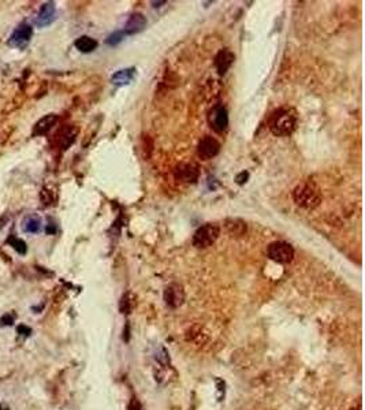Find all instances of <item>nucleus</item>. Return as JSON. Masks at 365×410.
<instances>
[{
  "label": "nucleus",
  "mask_w": 365,
  "mask_h": 410,
  "mask_svg": "<svg viewBox=\"0 0 365 410\" xmlns=\"http://www.w3.org/2000/svg\"><path fill=\"white\" fill-rule=\"evenodd\" d=\"M297 126V117L293 111L282 110L276 114L272 122H271V132L274 136L278 137H284L290 136L294 132Z\"/></svg>",
  "instance_id": "1"
},
{
  "label": "nucleus",
  "mask_w": 365,
  "mask_h": 410,
  "mask_svg": "<svg viewBox=\"0 0 365 410\" xmlns=\"http://www.w3.org/2000/svg\"><path fill=\"white\" fill-rule=\"evenodd\" d=\"M293 198L297 205L306 209L315 208L320 204L319 192L309 183H303V185L297 186L293 192Z\"/></svg>",
  "instance_id": "2"
},
{
  "label": "nucleus",
  "mask_w": 365,
  "mask_h": 410,
  "mask_svg": "<svg viewBox=\"0 0 365 410\" xmlns=\"http://www.w3.org/2000/svg\"><path fill=\"white\" fill-rule=\"evenodd\" d=\"M221 234V227L216 223H207L201 226L200 229L194 233L193 246L199 249H205L212 246Z\"/></svg>",
  "instance_id": "3"
},
{
  "label": "nucleus",
  "mask_w": 365,
  "mask_h": 410,
  "mask_svg": "<svg viewBox=\"0 0 365 410\" xmlns=\"http://www.w3.org/2000/svg\"><path fill=\"white\" fill-rule=\"evenodd\" d=\"M267 253H268V257L272 261L279 263V264H289L294 258V249H293V246L290 243L283 242V241L271 243L268 246Z\"/></svg>",
  "instance_id": "4"
},
{
  "label": "nucleus",
  "mask_w": 365,
  "mask_h": 410,
  "mask_svg": "<svg viewBox=\"0 0 365 410\" xmlns=\"http://www.w3.org/2000/svg\"><path fill=\"white\" fill-rule=\"evenodd\" d=\"M33 36V28L28 23H22L21 26L15 29L13 35L8 39V45L14 48H25Z\"/></svg>",
  "instance_id": "5"
},
{
  "label": "nucleus",
  "mask_w": 365,
  "mask_h": 410,
  "mask_svg": "<svg viewBox=\"0 0 365 410\" xmlns=\"http://www.w3.org/2000/svg\"><path fill=\"white\" fill-rule=\"evenodd\" d=\"M163 295H164L165 305L170 306L172 309L179 308L185 301V292H183L182 286L177 285V283L167 286Z\"/></svg>",
  "instance_id": "6"
},
{
  "label": "nucleus",
  "mask_w": 365,
  "mask_h": 410,
  "mask_svg": "<svg viewBox=\"0 0 365 410\" xmlns=\"http://www.w3.org/2000/svg\"><path fill=\"white\" fill-rule=\"evenodd\" d=\"M174 176L181 183H194L199 179V170L193 164L182 163V164H179V166L175 167Z\"/></svg>",
  "instance_id": "7"
},
{
  "label": "nucleus",
  "mask_w": 365,
  "mask_h": 410,
  "mask_svg": "<svg viewBox=\"0 0 365 410\" xmlns=\"http://www.w3.org/2000/svg\"><path fill=\"white\" fill-rule=\"evenodd\" d=\"M221 151V144L218 139H215L214 137H209V136H205L204 138L201 139L200 144H199V156H200L203 160H209L215 157L218 153Z\"/></svg>",
  "instance_id": "8"
},
{
  "label": "nucleus",
  "mask_w": 365,
  "mask_h": 410,
  "mask_svg": "<svg viewBox=\"0 0 365 410\" xmlns=\"http://www.w3.org/2000/svg\"><path fill=\"white\" fill-rule=\"evenodd\" d=\"M235 60V55L230 49H222L221 52L215 58V66L221 76H224L228 69L233 66Z\"/></svg>",
  "instance_id": "9"
},
{
  "label": "nucleus",
  "mask_w": 365,
  "mask_h": 410,
  "mask_svg": "<svg viewBox=\"0 0 365 410\" xmlns=\"http://www.w3.org/2000/svg\"><path fill=\"white\" fill-rule=\"evenodd\" d=\"M55 20V4L52 1L44 3L37 14V20H36V25L39 28H44L48 26Z\"/></svg>",
  "instance_id": "10"
},
{
  "label": "nucleus",
  "mask_w": 365,
  "mask_h": 410,
  "mask_svg": "<svg viewBox=\"0 0 365 410\" xmlns=\"http://www.w3.org/2000/svg\"><path fill=\"white\" fill-rule=\"evenodd\" d=\"M211 123L216 132H224L228 126V112L223 105H218L212 111V117H211Z\"/></svg>",
  "instance_id": "11"
},
{
  "label": "nucleus",
  "mask_w": 365,
  "mask_h": 410,
  "mask_svg": "<svg viewBox=\"0 0 365 410\" xmlns=\"http://www.w3.org/2000/svg\"><path fill=\"white\" fill-rule=\"evenodd\" d=\"M145 26H146V20H145L144 15L140 14V13H134V14L131 15L130 18H129L127 23H126L123 33H124V36L137 35V33H140V32H142V30H144Z\"/></svg>",
  "instance_id": "12"
},
{
  "label": "nucleus",
  "mask_w": 365,
  "mask_h": 410,
  "mask_svg": "<svg viewBox=\"0 0 365 410\" xmlns=\"http://www.w3.org/2000/svg\"><path fill=\"white\" fill-rule=\"evenodd\" d=\"M58 122V117L54 115V114H49V115H45L44 118H41L33 127V134L35 136H42L45 133H48L55 123Z\"/></svg>",
  "instance_id": "13"
},
{
  "label": "nucleus",
  "mask_w": 365,
  "mask_h": 410,
  "mask_svg": "<svg viewBox=\"0 0 365 410\" xmlns=\"http://www.w3.org/2000/svg\"><path fill=\"white\" fill-rule=\"evenodd\" d=\"M74 45L78 51H81L83 54H88V52H92L97 48V41L89 36H81L80 39H77Z\"/></svg>",
  "instance_id": "14"
},
{
  "label": "nucleus",
  "mask_w": 365,
  "mask_h": 410,
  "mask_svg": "<svg viewBox=\"0 0 365 410\" xmlns=\"http://www.w3.org/2000/svg\"><path fill=\"white\" fill-rule=\"evenodd\" d=\"M136 70L133 69H124L119 70L118 73H115L114 76L111 77V82L115 85H127L133 79Z\"/></svg>",
  "instance_id": "15"
},
{
  "label": "nucleus",
  "mask_w": 365,
  "mask_h": 410,
  "mask_svg": "<svg viewBox=\"0 0 365 410\" xmlns=\"http://www.w3.org/2000/svg\"><path fill=\"white\" fill-rule=\"evenodd\" d=\"M41 229V222L39 217L36 216H30L28 217L25 223H23V231L25 233H30V234H37Z\"/></svg>",
  "instance_id": "16"
},
{
  "label": "nucleus",
  "mask_w": 365,
  "mask_h": 410,
  "mask_svg": "<svg viewBox=\"0 0 365 410\" xmlns=\"http://www.w3.org/2000/svg\"><path fill=\"white\" fill-rule=\"evenodd\" d=\"M227 229L231 234H235V235H242L245 231H246V224L242 222V220H238V219H231L227 222Z\"/></svg>",
  "instance_id": "17"
},
{
  "label": "nucleus",
  "mask_w": 365,
  "mask_h": 410,
  "mask_svg": "<svg viewBox=\"0 0 365 410\" xmlns=\"http://www.w3.org/2000/svg\"><path fill=\"white\" fill-rule=\"evenodd\" d=\"M76 130H73V129H67V130H64L63 132V137L61 138V142H62V146L63 149H67L73 142H74V139H76Z\"/></svg>",
  "instance_id": "18"
},
{
  "label": "nucleus",
  "mask_w": 365,
  "mask_h": 410,
  "mask_svg": "<svg viewBox=\"0 0 365 410\" xmlns=\"http://www.w3.org/2000/svg\"><path fill=\"white\" fill-rule=\"evenodd\" d=\"M7 242L11 243V246H13V248H14L15 251L18 252L20 254H25V253H26V251H28V248H26V243H25V241H22V239H20V238L10 236Z\"/></svg>",
  "instance_id": "19"
},
{
  "label": "nucleus",
  "mask_w": 365,
  "mask_h": 410,
  "mask_svg": "<svg viewBox=\"0 0 365 410\" xmlns=\"http://www.w3.org/2000/svg\"><path fill=\"white\" fill-rule=\"evenodd\" d=\"M124 33L123 32H115L114 35H111L108 39H107V44L108 45H117L119 42L123 40Z\"/></svg>",
  "instance_id": "20"
},
{
  "label": "nucleus",
  "mask_w": 365,
  "mask_h": 410,
  "mask_svg": "<svg viewBox=\"0 0 365 410\" xmlns=\"http://www.w3.org/2000/svg\"><path fill=\"white\" fill-rule=\"evenodd\" d=\"M14 320H15V316L14 314H4V316H1L0 317V326L3 327H10L14 324Z\"/></svg>",
  "instance_id": "21"
},
{
  "label": "nucleus",
  "mask_w": 365,
  "mask_h": 410,
  "mask_svg": "<svg viewBox=\"0 0 365 410\" xmlns=\"http://www.w3.org/2000/svg\"><path fill=\"white\" fill-rule=\"evenodd\" d=\"M17 332L20 335H23V336H29V335L32 334V328L25 326V324H20V326L17 327Z\"/></svg>",
  "instance_id": "22"
},
{
  "label": "nucleus",
  "mask_w": 365,
  "mask_h": 410,
  "mask_svg": "<svg viewBox=\"0 0 365 410\" xmlns=\"http://www.w3.org/2000/svg\"><path fill=\"white\" fill-rule=\"evenodd\" d=\"M129 410H144L142 405L140 403L137 398H133L129 403Z\"/></svg>",
  "instance_id": "23"
},
{
  "label": "nucleus",
  "mask_w": 365,
  "mask_h": 410,
  "mask_svg": "<svg viewBox=\"0 0 365 410\" xmlns=\"http://www.w3.org/2000/svg\"><path fill=\"white\" fill-rule=\"evenodd\" d=\"M248 178H249V174H248V173H245V171H243V173H241V174H240L238 176H237V178H235V181L238 182L240 185H242V183H245V182H246V179H248Z\"/></svg>",
  "instance_id": "24"
}]
</instances>
